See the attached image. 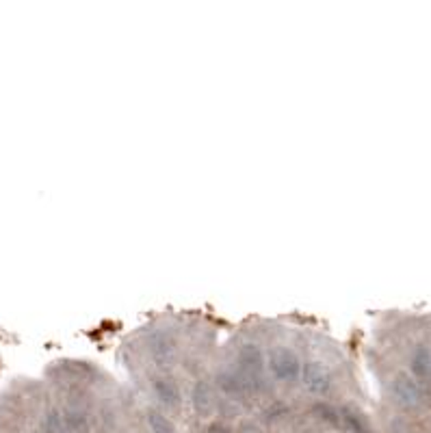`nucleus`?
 I'll return each mask as SVG.
<instances>
[{
	"label": "nucleus",
	"mask_w": 431,
	"mask_h": 433,
	"mask_svg": "<svg viewBox=\"0 0 431 433\" xmlns=\"http://www.w3.org/2000/svg\"><path fill=\"white\" fill-rule=\"evenodd\" d=\"M191 403H193V410L200 414V416H208L212 410H214V394H212V388L208 381H197L193 386V392H191Z\"/></svg>",
	"instance_id": "7"
},
{
	"label": "nucleus",
	"mask_w": 431,
	"mask_h": 433,
	"mask_svg": "<svg viewBox=\"0 0 431 433\" xmlns=\"http://www.w3.org/2000/svg\"><path fill=\"white\" fill-rule=\"evenodd\" d=\"M44 433H69L63 420V414L57 410H50L44 418Z\"/></svg>",
	"instance_id": "13"
},
{
	"label": "nucleus",
	"mask_w": 431,
	"mask_h": 433,
	"mask_svg": "<svg viewBox=\"0 0 431 433\" xmlns=\"http://www.w3.org/2000/svg\"><path fill=\"white\" fill-rule=\"evenodd\" d=\"M338 416H340V425H343L349 433H369L367 420H364L360 414H357L355 410L343 408V410L338 412Z\"/></svg>",
	"instance_id": "11"
},
{
	"label": "nucleus",
	"mask_w": 431,
	"mask_h": 433,
	"mask_svg": "<svg viewBox=\"0 0 431 433\" xmlns=\"http://www.w3.org/2000/svg\"><path fill=\"white\" fill-rule=\"evenodd\" d=\"M410 371L414 379H431V349L416 347L410 355Z\"/></svg>",
	"instance_id": "8"
},
{
	"label": "nucleus",
	"mask_w": 431,
	"mask_h": 433,
	"mask_svg": "<svg viewBox=\"0 0 431 433\" xmlns=\"http://www.w3.org/2000/svg\"><path fill=\"white\" fill-rule=\"evenodd\" d=\"M390 390H392L394 401L403 405L406 410H420L427 403L425 386L410 375H397L390 383Z\"/></svg>",
	"instance_id": "3"
},
{
	"label": "nucleus",
	"mask_w": 431,
	"mask_h": 433,
	"mask_svg": "<svg viewBox=\"0 0 431 433\" xmlns=\"http://www.w3.org/2000/svg\"><path fill=\"white\" fill-rule=\"evenodd\" d=\"M146 420H148V427L152 429V433H178L176 425L159 410H148Z\"/></svg>",
	"instance_id": "12"
},
{
	"label": "nucleus",
	"mask_w": 431,
	"mask_h": 433,
	"mask_svg": "<svg viewBox=\"0 0 431 433\" xmlns=\"http://www.w3.org/2000/svg\"><path fill=\"white\" fill-rule=\"evenodd\" d=\"M208 433H232L228 427H224V425H219V422H214V425H210L208 427Z\"/></svg>",
	"instance_id": "15"
},
{
	"label": "nucleus",
	"mask_w": 431,
	"mask_h": 433,
	"mask_svg": "<svg viewBox=\"0 0 431 433\" xmlns=\"http://www.w3.org/2000/svg\"><path fill=\"white\" fill-rule=\"evenodd\" d=\"M269 373L284 383H295L301 377V359L297 357L295 351L291 349H273L269 355V362H267Z\"/></svg>",
	"instance_id": "2"
},
{
	"label": "nucleus",
	"mask_w": 431,
	"mask_h": 433,
	"mask_svg": "<svg viewBox=\"0 0 431 433\" xmlns=\"http://www.w3.org/2000/svg\"><path fill=\"white\" fill-rule=\"evenodd\" d=\"M217 386L222 388V392H226V394H230V396H243V394L251 392L249 386H247V381L243 379V375L232 373V371L219 373V375H217Z\"/></svg>",
	"instance_id": "9"
},
{
	"label": "nucleus",
	"mask_w": 431,
	"mask_h": 433,
	"mask_svg": "<svg viewBox=\"0 0 431 433\" xmlns=\"http://www.w3.org/2000/svg\"><path fill=\"white\" fill-rule=\"evenodd\" d=\"M314 414H316L321 420L330 422V425H340L338 410H336V408H332V405H328V403H318V405L314 408Z\"/></svg>",
	"instance_id": "14"
},
{
	"label": "nucleus",
	"mask_w": 431,
	"mask_h": 433,
	"mask_svg": "<svg viewBox=\"0 0 431 433\" xmlns=\"http://www.w3.org/2000/svg\"><path fill=\"white\" fill-rule=\"evenodd\" d=\"M301 383L310 394L316 396H326L332 388V377L330 373L323 369L318 362H306L301 364Z\"/></svg>",
	"instance_id": "4"
},
{
	"label": "nucleus",
	"mask_w": 431,
	"mask_h": 433,
	"mask_svg": "<svg viewBox=\"0 0 431 433\" xmlns=\"http://www.w3.org/2000/svg\"><path fill=\"white\" fill-rule=\"evenodd\" d=\"M265 369H267V359H265L263 349L254 342L241 345V349H239V375H243L249 390L258 392L265 388V379H263Z\"/></svg>",
	"instance_id": "1"
},
{
	"label": "nucleus",
	"mask_w": 431,
	"mask_h": 433,
	"mask_svg": "<svg viewBox=\"0 0 431 433\" xmlns=\"http://www.w3.org/2000/svg\"><path fill=\"white\" fill-rule=\"evenodd\" d=\"M152 390L156 394V399L167 408H178L183 401L180 388H178V383L173 379H169V377H154Z\"/></svg>",
	"instance_id": "6"
},
{
	"label": "nucleus",
	"mask_w": 431,
	"mask_h": 433,
	"mask_svg": "<svg viewBox=\"0 0 431 433\" xmlns=\"http://www.w3.org/2000/svg\"><path fill=\"white\" fill-rule=\"evenodd\" d=\"M63 420L69 433H91V422L89 416L81 410H65Z\"/></svg>",
	"instance_id": "10"
},
{
	"label": "nucleus",
	"mask_w": 431,
	"mask_h": 433,
	"mask_svg": "<svg viewBox=\"0 0 431 433\" xmlns=\"http://www.w3.org/2000/svg\"><path fill=\"white\" fill-rule=\"evenodd\" d=\"M148 351L159 366H169L176 357V340L171 338V334L159 332L148 340Z\"/></svg>",
	"instance_id": "5"
}]
</instances>
